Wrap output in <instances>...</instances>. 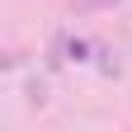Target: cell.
<instances>
[{
  "instance_id": "cell-3",
  "label": "cell",
  "mask_w": 132,
  "mask_h": 132,
  "mask_svg": "<svg viewBox=\"0 0 132 132\" xmlns=\"http://www.w3.org/2000/svg\"><path fill=\"white\" fill-rule=\"evenodd\" d=\"M28 104H33V109L47 104V85H43V80H28Z\"/></svg>"
},
{
  "instance_id": "cell-2",
  "label": "cell",
  "mask_w": 132,
  "mask_h": 132,
  "mask_svg": "<svg viewBox=\"0 0 132 132\" xmlns=\"http://www.w3.org/2000/svg\"><path fill=\"white\" fill-rule=\"evenodd\" d=\"M61 47H66V61H90V43L85 38H61Z\"/></svg>"
},
{
  "instance_id": "cell-1",
  "label": "cell",
  "mask_w": 132,
  "mask_h": 132,
  "mask_svg": "<svg viewBox=\"0 0 132 132\" xmlns=\"http://www.w3.org/2000/svg\"><path fill=\"white\" fill-rule=\"evenodd\" d=\"M123 0H66V14L85 19V14H104V10H118Z\"/></svg>"
}]
</instances>
